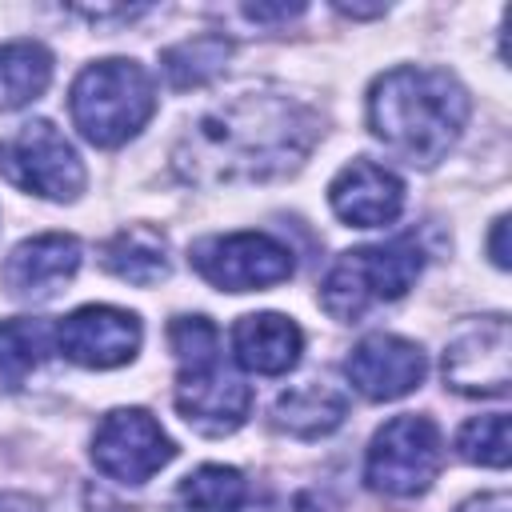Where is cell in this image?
Returning a JSON list of instances; mask_svg holds the SVG:
<instances>
[{"mask_svg": "<svg viewBox=\"0 0 512 512\" xmlns=\"http://www.w3.org/2000/svg\"><path fill=\"white\" fill-rule=\"evenodd\" d=\"M300 12H304V4H244L240 8V16H248L252 24H288Z\"/></svg>", "mask_w": 512, "mask_h": 512, "instance_id": "cb8c5ba5", "label": "cell"}, {"mask_svg": "<svg viewBox=\"0 0 512 512\" xmlns=\"http://www.w3.org/2000/svg\"><path fill=\"white\" fill-rule=\"evenodd\" d=\"M456 452L468 464H484V468H508V412H488L468 420L456 432Z\"/></svg>", "mask_w": 512, "mask_h": 512, "instance_id": "7402d4cb", "label": "cell"}, {"mask_svg": "<svg viewBox=\"0 0 512 512\" xmlns=\"http://www.w3.org/2000/svg\"><path fill=\"white\" fill-rule=\"evenodd\" d=\"M0 512H44L32 496H20V492H0Z\"/></svg>", "mask_w": 512, "mask_h": 512, "instance_id": "4316f807", "label": "cell"}, {"mask_svg": "<svg viewBox=\"0 0 512 512\" xmlns=\"http://www.w3.org/2000/svg\"><path fill=\"white\" fill-rule=\"evenodd\" d=\"M512 380V328L504 316L460 328L444 348V384L460 396H504Z\"/></svg>", "mask_w": 512, "mask_h": 512, "instance_id": "30bf717a", "label": "cell"}, {"mask_svg": "<svg viewBox=\"0 0 512 512\" xmlns=\"http://www.w3.org/2000/svg\"><path fill=\"white\" fill-rule=\"evenodd\" d=\"M316 116L280 92H240L196 116L172 148L192 184H252L292 172L316 144Z\"/></svg>", "mask_w": 512, "mask_h": 512, "instance_id": "6da1fadb", "label": "cell"}, {"mask_svg": "<svg viewBox=\"0 0 512 512\" xmlns=\"http://www.w3.org/2000/svg\"><path fill=\"white\" fill-rule=\"evenodd\" d=\"M100 264L116 276L128 280L136 288H152L168 276V244L156 228L132 224L124 232H116L104 248H100Z\"/></svg>", "mask_w": 512, "mask_h": 512, "instance_id": "e0dca14e", "label": "cell"}, {"mask_svg": "<svg viewBox=\"0 0 512 512\" xmlns=\"http://www.w3.org/2000/svg\"><path fill=\"white\" fill-rule=\"evenodd\" d=\"M424 372H428V360L420 344L404 336H388V332L364 336L344 360V376L368 400H400L412 388H420Z\"/></svg>", "mask_w": 512, "mask_h": 512, "instance_id": "7c38bea8", "label": "cell"}, {"mask_svg": "<svg viewBox=\"0 0 512 512\" xmlns=\"http://www.w3.org/2000/svg\"><path fill=\"white\" fill-rule=\"evenodd\" d=\"M252 512H332V504L316 492H288V496H276V500H268Z\"/></svg>", "mask_w": 512, "mask_h": 512, "instance_id": "603a6c76", "label": "cell"}, {"mask_svg": "<svg viewBox=\"0 0 512 512\" xmlns=\"http://www.w3.org/2000/svg\"><path fill=\"white\" fill-rule=\"evenodd\" d=\"M52 80V52L40 40L0 44V112L32 104Z\"/></svg>", "mask_w": 512, "mask_h": 512, "instance_id": "ac0fdd59", "label": "cell"}, {"mask_svg": "<svg viewBox=\"0 0 512 512\" xmlns=\"http://www.w3.org/2000/svg\"><path fill=\"white\" fill-rule=\"evenodd\" d=\"M188 260L212 288L224 292H260L296 272L292 248L268 232H232V236L196 240Z\"/></svg>", "mask_w": 512, "mask_h": 512, "instance_id": "ba28073f", "label": "cell"}, {"mask_svg": "<svg viewBox=\"0 0 512 512\" xmlns=\"http://www.w3.org/2000/svg\"><path fill=\"white\" fill-rule=\"evenodd\" d=\"M332 212L352 228H380L392 224L404 208V180L372 160L344 164L328 184Z\"/></svg>", "mask_w": 512, "mask_h": 512, "instance_id": "5bb4252c", "label": "cell"}, {"mask_svg": "<svg viewBox=\"0 0 512 512\" xmlns=\"http://www.w3.org/2000/svg\"><path fill=\"white\" fill-rule=\"evenodd\" d=\"M176 356V412L200 436H228L248 420L252 388L220 364V332L208 316H176L168 324Z\"/></svg>", "mask_w": 512, "mask_h": 512, "instance_id": "3957f363", "label": "cell"}, {"mask_svg": "<svg viewBox=\"0 0 512 512\" xmlns=\"http://www.w3.org/2000/svg\"><path fill=\"white\" fill-rule=\"evenodd\" d=\"M424 268V248L408 236L388 240V244H368L336 256L320 284V304L332 320H360L368 308L400 300Z\"/></svg>", "mask_w": 512, "mask_h": 512, "instance_id": "5b68a950", "label": "cell"}, {"mask_svg": "<svg viewBox=\"0 0 512 512\" xmlns=\"http://www.w3.org/2000/svg\"><path fill=\"white\" fill-rule=\"evenodd\" d=\"M176 456V444L168 432L144 412V408H116L100 420L92 436V460L104 476L120 484H144L152 480L168 460Z\"/></svg>", "mask_w": 512, "mask_h": 512, "instance_id": "9c48e42d", "label": "cell"}, {"mask_svg": "<svg viewBox=\"0 0 512 512\" xmlns=\"http://www.w3.org/2000/svg\"><path fill=\"white\" fill-rule=\"evenodd\" d=\"M508 508H512L508 492H480V496L464 500L456 512H508Z\"/></svg>", "mask_w": 512, "mask_h": 512, "instance_id": "484cf974", "label": "cell"}, {"mask_svg": "<svg viewBox=\"0 0 512 512\" xmlns=\"http://www.w3.org/2000/svg\"><path fill=\"white\" fill-rule=\"evenodd\" d=\"M444 464L440 428L428 416L404 412L392 416L368 444L364 456V480L372 492L384 496H420L436 480Z\"/></svg>", "mask_w": 512, "mask_h": 512, "instance_id": "8992f818", "label": "cell"}, {"mask_svg": "<svg viewBox=\"0 0 512 512\" xmlns=\"http://www.w3.org/2000/svg\"><path fill=\"white\" fill-rule=\"evenodd\" d=\"M80 268V244L64 232H44L16 244L0 268V284L16 300H52Z\"/></svg>", "mask_w": 512, "mask_h": 512, "instance_id": "4fadbf2b", "label": "cell"}, {"mask_svg": "<svg viewBox=\"0 0 512 512\" xmlns=\"http://www.w3.org/2000/svg\"><path fill=\"white\" fill-rule=\"evenodd\" d=\"M468 92L444 68H392L368 88V124L408 164L432 168L448 156L468 124Z\"/></svg>", "mask_w": 512, "mask_h": 512, "instance_id": "7a4b0ae2", "label": "cell"}, {"mask_svg": "<svg viewBox=\"0 0 512 512\" xmlns=\"http://www.w3.org/2000/svg\"><path fill=\"white\" fill-rule=\"evenodd\" d=\"M244 500H248L244 476L224 464H200L180 480L172 496L176 512H240Z\"/></svg>", "mask_w": 512, "mask_h": 512, "instance_id": "d6986e66", "label": "cell"}, {"mask_svg": "<svg viewBox=\"0 0 512 512\" xmlns=\"http://www.w3.org/2000/svg\"><path fill=\"white\" fill-rule=\"evenodd\" d=\"M488 252L496 268H508V216L492 220V236H488Z\"/></svg>", "mask_w": 512, "mask_h": 512, "instance_id": "d4e9b609", "label": "cell"}, {"mask_svg": "<svg viewBox=\"0 0 512 512\" xmlns=\"http://www.w3.org/2000/svg\"><path fill=\"white\" fill-rule=\"evenodd\" d=\"M344 416H348L344 392H336L332 384H320V380H308V384H296V388L280 392L276 408H272L276 428H284L300 440L328 436L332 428L344 424Z\"/></svg>", "mask_w": 512, "mask_h": 512, "instance_id": "2e32d148", "label": "cell"}, {"mask_svg": "<svg viewBox=\"0 0 512 512\" xmlns=\"http://www.w3.org/2000/svg\"><path fill=\"white\" fill-rule=\"evenodd\" d=\"M228 56H232V44L224 36H212L208 32V36H192V40H180V44L164 48L160 52V64H164L168 84L184 92V88H200L212 76H220L224 64H228Z\"/></svg>", "mask_w": 512, "mask_h": 512, "instance_id": "ffe728a7", "label": "cell"}, {"mask_svg": "<svg viewBox=\"0 0 512 512\" xmlns=\"http://www.w3.org/2000/svg\"><path fill=\"white\" fill-rule=\"evenodd\" d=\"M52 328L44 320H0V384L16 388L48 352Z\"/></svg>", "mask_w": 512, "mask_h": 512, "instance_id": "44dd1931", "label": "cell"}, {"mask_svg": "<svg viewBox=\"0 0 512 512\" xmlns=\"http://www.w3.org/2000/svg\"><path fill=\"white\" fill-rule=\"evenodd\" d=\"M68 108L88 144L116 148L152 120L156 88L136 60H100L76 76Z\"/></svg>", "mask_w": 512, "mask_h": 512, "instance_id": "277c9868", "label": "cell"}, {"mask_svg": "<svg viewBox=\"0 0 512 512\" xmlns=\"http://www.w3.org/2000/svg\"><path fill=\"white\" fill-rule=\"evenodd\" d=\"M304 352V332L280 312H252L232 324V356L244 372L284 376Z\"/></svg>", "mask_w": 512, "mask_h": 512, "instance_id": "9a60e30c", "label": "cell"}, {"mask_svg": "<svg viewBox=\"0 0 512 512\" xmlns=\"http://www.w3.org/2000/svg\"><path fill=\"white\" fill-rule=\"evenodd\" d=\"M0 176L44 200H76L84 188V164L52 120H28L0 140Z\"/></svg>", "mask_w": 512, "mask_h": 512, "instance_id": "52a82bcc", "label": "cell"}, {"mask_svg": "<svg viewBox=\"0 0 512 512\" xmlns=\"http://www.w3.org/2000/svg\"><path fill=\"white\" fill-rule=\"evenodd\" d=\"M52 340L80 368H120L140 348V320L112 304H84L52 328Z\"/></svg>", "mask_w": 512, "mask_h": 512, "instance_id": "8fae6325", "label": "cell"}]
</instances>
